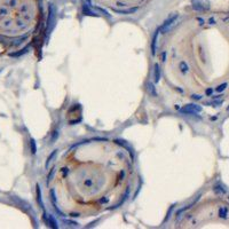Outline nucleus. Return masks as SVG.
I'll list each match as a JSON object with an SVG mask.
<instances>
[{"instance_id": "obj_1", "label": "nucleus", "mask_w": 229, "mask_h": 229, "mask_svg": "<svg viewBox=\"0 0 229 229\" xmlns=\"http://www.w3.org/2000/svg\"><path fill=\"white\" fill-rule=\"evenodd\" d=\"M52 0H0V55L25 48L45 28Z\"/></svg>"}, {"instance_id": "obj_2", "label": "nucleus", "mask_w": 229, "mask_h": 229, "mask_svg": "<svg viewBox=\"0 0 229 229\" xmlns=\"http://www.w3.org/2000/svg\"><path fill=\"white\" fill-rule=\"evenodd\" d=\"M88 6L96 11L107 15L134 14L151 0H86Z\"/></svg>"}, {"instance_id": "obj_3", "label": "nucleus", "mask_w": 229, "mask_h": 229, "mask_svg": "<svg viewBox=\"0 0 229 229\" xmlns=\"http://www.w3.org/2000/svg\"><path fill=\"white\" fill-rule=\"evenodd\" d=\"M227 213H228V210H227L226 207H221V209L219 210V216H220V218H222V219H226V218H227Z\"/></svg>"}, {"instance_id": "obj_4", "label": "nucleus", "mask_w": 229, "mask_h": 229, "mask_svg": "<svg viewBox=\"0 0 229 229\" xmlns=\"http://www.w3.org/2000/svg\"><path fill=\"white\" fill-rule=\"evenodd\" d=\"M227 86H228V85H227V83H224V84H221L219 87H217V92H218V93H221V92H224V91L227 88Z\"/></svg>"}]
</instances>
